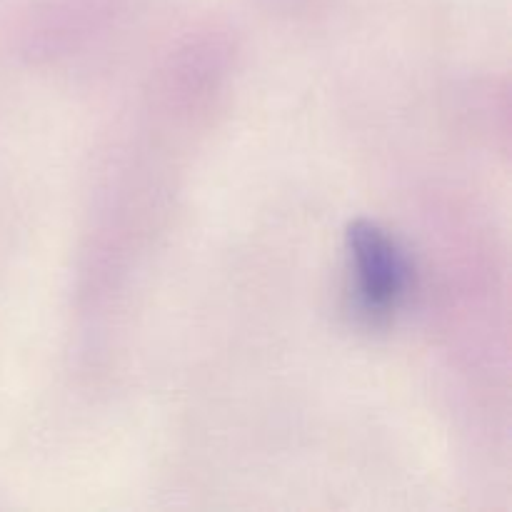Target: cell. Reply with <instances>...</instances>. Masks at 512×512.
Segmentation results:
<instances>
[{"mask_svg": "<svg viewBox=\"0 0 512 512\" xmlns=\"http://www.w3.org/2000/svg\"><path fill=\"white\" fill-rule=\"evenodd\" d=\"M355 275V300L368 318H385L405 298L413 268L398 240L373 220L358 218L345 230Z\"/></svg>", "mask_w": 512, "mask_h": 512, "instance_id": "obj_1", "label": "cell"}]
</instances>
